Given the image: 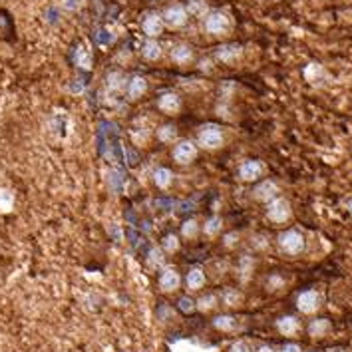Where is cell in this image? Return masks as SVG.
<instances>
[{"mask_svg": "<svg viewBox=\"0 0 352 352\" xmlns=\"http://www.w3.org/2000/svg\"><path fill=\"white\" fill-rule=\"evenodd\" d=\"M279 247L286 255H299L305 249V237L295 229L284 231V233L279 235Z\"/></svg>", "mask_w": 352, "mask_h": 352, "instance_id": "1", "label": "cell"}, {"mask_svg": "<svg viewBox=\"0 0 352 352\" xmlns=\"http://www.w3.org/2000/svg\"><path fill=\"white\" fill-rule=\"evenodd\" d=\"M197 141L203 149H219L223 145V132L217 125H203L197 134Z\"/></svg>", "mask_w": 352, "mask_h": 352, "instance_id": "2", "label": "cell"}, {"mask_svg": "<svg viewBox=\"0 0 352 352\" xmlns=\"http://www.w3.org/2000/svg\"><path fill=\"white\" fill-rule=\"evenodd\" d=\"M205 32H209L213 36H223V34H227L229 32V28H231V20H229V16L225 14V12H219V10H215L211 12L207 18H205Z\"/></svg>", "mask_w": 352, "mask_h": 352, "instance_id": "3", "label": "cell"}, {"mask_svg": "<svg viewBox=\"0 0 352 352\" xmlns=\"http://www.w3.org/2000/svg\"><path fill=\"white\" fill-rule=\"evenodd\" d=\"M267 217L273 221V223H284L289 217H291V205L286 199H273L269 203V209H267Z\"/></svg>", "mask_w": 352, "mask_h": 352, "instance_id": "4", "label": "cell"}, {"mask_svg": "<svg viewBox=\"0 0 352 352\" xmlns=\"http://www.w3.org/2000/svg\"><path fill=\"white\" fill-rule=\"evenodd\" d=\"M195 153H197V147H195L193 141H189V140L179 141V143L173 147V159L181 165L191 164L193 157H195Z\"/></svg>", "mask_w": 352, "mask_h": 352, "instance_id": "5", "label": "cell"}, {"mask_svg": "<svg viewBox=\"0 0 352 352\" xmlns=\"http://www.w3.org/2000/svg\"><path fill=\"white\" fill-rule=\"evenodd\" d=\"M297 306H299L301 312H305V314H312V312H316L318 306H321V295H318L316 291H305V293L299 295V299H297Z\"/></svg>", "mask_w": 352, "mask_h": 352, "instance_id": "6", "label": "cell"}, {"mask_svg": "<svg viewBox=\"0 0 352 352\" xmlns=\"http://www.w3.org/2000/svg\"><path fill=\"white\" fill-rule=\"evenodd\" d=\"M164 22L171 28H179L187 22V10L181 6V4H173L165 10L164 14Z\"/></svg>", "mask_w": 352, "mask_h": 352, "instance_id": "7", "label": "cell"}, {"mask_svg": "<svg viewBox=\"0 0 352 352\" xmlns=\"http://www.w3.org/2000/svg\"><path fill=\"white\" fill-rule=\"evenodd\" d=\"M141 28H143V32H145L149 38L159 36V34L164 32V18H162L159 14H155V12H151V14L145 16V20H143V24H141Z\"/></svg>", "mask_w": 352, "mask_h": 352, "instance_id": "8", "label": "cell"}, {"mask_svg": "<svg viewBox=\"0 0 352 352\" xmlns=\"http://www.w3.org/2000/svg\"><path fill=\"white\" fill-rule=\"evenodd\" d=\"M263 173V164L261 162H245V164L239 167V177L243 181H255L259 175Z\"/></svg>", "mask_w": 352, "mask_h": 352, "instance_id": "9", "label": "cell"}, {"mask_svg": "<svg viewBox=\"0 0 352 352\" xmlns=\"http://www.w3.org/2000/svg\"><path fill=\"white\" fill-rule=\"evenodd\" d=\"M277 191H279L277 183L267 179V181H263L261 185L255 187V199H259V201H273L277 197Z\"/></svg>", "mask_w": 352, "mask_h": 352, "instance_id": "10", "label": "cell"}, {"mask_svg": "<svg viewBox=\"0 0 352 352\" xmlns=\"http://www.w3.org/2000/svg\"><path fill=\"white\" fill-rule=\"evenodd\" d=\"M179 108H181V100H179V95L173 94V92L162 94V98H159V110H164L165 114H177Z\"/></svg>", "mask_w": 352, "mask_h": 352, "instance_id": "11", "label": "cell"}, {"mask_svg": "<svg viewBox=\"0 0 352 352\" xmlns=\"http://www.w3.org/2000/svg\"><path fill=\"white\" fill-rule=\"evenodd\" d=\"M159 286L165 293H173L179 286V275L173 269H165L162 273V277H159Z\"/></svg>", "mask_w": 352, "mask_h": 352, "instance_id": "12", "label": "cell"}, {"mask_svg": "<svg viewBox=\"0 0 352 352\" xmlns=\"http://www.w3.org/2000/svg\"><path fill=\"white\" fill-rule=\"evenodd\" d=\"M241 52H243V48L239 44H227V46H221L215 52V58L221 62H233L241 56Z\"/></svg>", "mask_w": 352, "mask_h": 352, "instance_id": "13", "label": "cell"}, {"mask_svg": "<svg viewBox=\"0 0 352 352\" xmlns=\"http://www.w3.org/2000/svg\"><path fill=\"white\" fill-rule=\"evenodd\" d=\"M145 90H147V82H145L141 76H134V78L130 80V84H127V95H130L132 100L141 98V95L145 94Z\"/></svg>", "mask_w": 352, "mask_h": 352, "instance_id": "14", "label": "cell"}, {"mask_svg": "<svg viewBox=\"0 0 352 352\" xmlns=\"http://www.w3.org/2000/svg\"><path fill=\"white\" fill-rule=\"evenodd\" d=\"M203 284H205V273H203V269L193 267L187 273V289L189 291H197V289H201Z\"/></svg>", "mask_w": 352, "mask_h": 352, "instance_id": "15", "label": "cell"}, {"mask_svg": "<svg viewBox=\"0 0 352 352\" xmlns=\"http://www.w3.org/2000/svg\"><path fill=\"white\" fill-rule=\"evenodd\" d=\"M191 58H193V52H191V48L187 44H177L171 50V60L175 64H187Z\"/></svg>", "mask_w": 352, "mask_h": 352, "instance_id": "16", "label": "cell"}, {"mask_svg": "<svg viewBox=\"0 0 352 352\" xmlns=\"http://www.w3.org/2000/svg\"><path fill=\"white\" fill-rule=\"evenodd\" d=\"M277 329L284 336H291V334H295L299 330V321L295 316H282V318L277 321Z\"/></svg>", "mask_w": 352, "mask_h": 352, "instance_id": "17", "label": "cell"}, {"mask_svg": "<svg viewBox=\"0 0 352 352\" xmlns=\"http://www.w3.org/2000/svg\"><path fill=\"white\" fill-rule=\"evenodd\" d=\"M74 62L80 66V68H86L90 70L92 68V52L88 46H80L74 54Z\"/></svg>", "mask_w": 352, "mask_h": 352, "instance_id": "18", "label": "cell"}, {"mask_svg": "<svg viewBox=\"0 0 352 352\" xmlns=\"http://www.w3.org/2000/svg\"><path fill=\"white\" fill-rule=\"evenodd\" d=\"M171 179H173V173L167 169V167H157L153 171V181L159 189H167L171 185Z\"/></svg>", "mask_w": 352, "mask_h": 352, "instance_id": "19", "label": "cell"}, {"mask_svg": "<svg viewBox=\"0 0 352 352\" xmlns=\"http://www.w3.org/2000/svg\"><path fill=\"white\" fill-rule=\"evenodd\" d=\"M330 329V323L327 318H314L310 325H308V334L312 336H325Z\"/></svg>", "mask_w": 352, "mask_h": 352, "instance_id": "20", "label": "cell"}, {"mask_svg": "<svg viewBox=\"0 0 352 352\" xmlns=\"http://www.w3.org/2000/svg\"><path fill=\"white\" fill-rule=\"evenodd\" d=\"M141 54H143L145 60H157L162 56V48L155 40H147L141 48Z\"/></svg>", "mask_w": 352, "mask_h": 352, "instance_id": "21", "label": "cell"}, {"mask_svg": "<svg viewBox=\"0 0 352 352\" xmlns=\"http://www.w3.org/2000/svg\"><path fill=\"white\" fill-rule=\"evenodd\" d=\"M14 207V195L8 189L0 187V213H10Z\"/></svg>", "mask_w": 352, "mask_h": 352, "instance_id": "22", "label": "cell"}, {"mask_svg": "<svg viewBox=\"0 0 352 352\" xmlns=\"http://www.w3.org/2000/svg\"><path fill=\"white\" fill-rule=\"evenodd\" d=\"M185 10H187V14H193V16H203L207 12V2L205 0H189Z\"/></svg>", "mask_w": 352, "mask_h": 352, "instance_id": "23", "label": "cell"}, {"mask_svg": "<svg viewBox=\"0 0 352 352\" xmlns=\"http://www.w3.org/2000/svg\"><path fill=\"white\" fill-rule=\"evenodd\" d=\"M157 138H159V141H164V143L173 141L175 138H177V130H175V125H162L159 132H157Z\"/></svg>", "mask_w": 352, "mask_h": 352, "instance_id": "24", "label": "cell"}, {"mask_svg": "<svg viewBox=\"0 0 352 352\" xmlns=\"http://www.w3.org/2000/svg\"><path fill=\"white\" fill-rule=\"evenodd\" d=\"M213 327L219 330H233L235 318L233 316H217V318H213Z\"/></svg>", "mask_w": 352, "mask_h": 352, "instance_id": "25", "label": "cell"}, {"mask_svg": "<svg viewBox=\"0 0 352 352\" xmlns=\"http://www.w3.org/2000/svg\"><path fill=\"white\" fill-rule=\"evenodd\" d=\"M197 233H199L197 221H185V223H183V227H181V235H183L185 239H193V237H197Z\"/></svg>", "mask_w": 352, "mask_h": 352, "instance_id": "26", "label": "cell"}, {"mask_svg": "<svg viewBox=\"0 0 352 352\" xmlns=\"http://www.w3.org/2000/svg\"><path fill=\"white\" fill-rule=\"evenodd\" d=\"M219 229H221V219L219 217H211V219H207V223H205V235H217L219 233Z\"/></svg>", "mask_w": 352, "mask_h": 352, "instance_id": "27", "label": "cell"}, {"mask_svg": "<svg viewBox=\"0 0 352 352\" xmlns=\"http://www.w3.org/2000/svg\"><path fill=\"white\" fill-rule=\"evenodd\" d=\"M217 303V299H215V295H207V297H203V299H199L197 303H195V308H199V310H209L213 308Z\"/></svg>", "mask_w": 352, "mask_h": 352, "instance_id": "28", "label": "cell"}, {"mask_svg": "<svg viewBox=\"0 0 352 352\" xmlns=\"http://www.w3.org/2000/svg\"><path fill=\"white\" fill-rule=\"evenodd\" d=\"M123 80V76H121V72H112L110 76H108V86L112 88V90H119L121 88V82Z\"/></svg>", "mask_w": 352, "mask_h": 352, "instance_id": "29", "label": "cell"}, {"mask_svg": "<svg viewBox=\"0 0 352 352\" xmlns=\"http://www.w3.org/2000/svg\"><path fill=\"white\" fill-rule=\"evenodd\" d=\"M162 261H164L162 249H151V253H149V257H147V263H149L151 267H157V265H162Z\"/></svg>", "mask_w": 352, "mask_h": 352, "instance_id": "30", "label": "cell"}, {"mask_svg": "<svg viewBox=\"0 0 352 352\" xmlns=\"http://www.w3.org/2000/svg\"><path fill=\"white\" fill-rule=\"evenodd\" d=\"M223 301H225V305H227V306H235V305H239V301H241V295H239L237 291H229V293H225Z\"/></svg>", "mask_w": 352, "mask_h": 352, "instance_id": "31", "label": "cell"}, {"mask_svg": "<svg viewBox=\"0 0 352 352\" xmlns=\"http://www.w3.org/2000/svg\"><path fill=\"white\" fill-rule=\"evenodd\" d=\"M177 245H179V241H177V237L175 235H167L164 241V249L165 251H175L177 249Z\"/></svg>", "mask_w": 352, "mask_h": 352, "instance_id": "32", "label": "cell"}, {"mask_svg": "<svg viewBox=\"0 0 352 352\" xmlns=\"http://www.w3.org/2000/svg\"><path fill=\"white\" fill-rule=\"evenodd\" d=\"M179 308L183 312H191V310H195V303L189 297H183V299H179Z\"/></svg>", "mask_w": 352, "mask_h": 352, "instance_id": "33", "label": "cell"}, {"mask_svg": "<svg viewBox=\"0 0 352 352\" xmlns=\"http://www.w3.org/2000/svg\"><path fill=\"white\" fill-rule=\"evenodd\" d=\"M229 352H249V344H247L245 340H237Z\"/></svg>", "mask_w": 352, "mask_h": 352, "instance_id": "34", "label": "cell"}, {"mask_svg": "<svg viewBox=\"0 0 352 352\" xmlns=\"http://www.w3.org/2000/svg\"><path fill=\"white\" fill-rule=\"evenodd\" d=\"M80 4H82V0H64V6H66L68 10H76Z\"/></svg>", "mask_w": 352, "mask_h": 352, "instance_id": "35", "label": "cell"}, {"mask_svg": "<svg viewBox=\"0 0 352 352\" xmlns=\"http://www.w3.org/2000/svg\"><path fill=\"white\" fill-rule=\"evenodd\" d=\"M112 40V36H108V34H104V32H98V42L100 44H108Z\"/></svg>", "mask_w": 352, "mask_h": 352, "instance_id": "36", "label": "cell"}, {"mask_svg": "<svg viewBox=\"0 0 352 352\" xmlns=\"http://www.w3.org/2000/svg\"><path fill=\"white\" fill-rule=\"evenodd\" d=\"M282 352H301V346H297V344H284Z\"/></svg>", "mask_w": 352, "mask_h": 352, "instance_id": "37", "label": "cell"}, {"mask_svg": "<svg viewBox=\"0 0 352 352\" xmlns=\"http://www.w3.org/2000/svg\"><path fill=\"white\" fill-rule=\"evenodd\" d=\"M257 352H275V350H273V348H269V346H261Z\"/></svg>", "mask_w": 352, "mask_h": 352, "instance_id": "38", "label": "cell"}, {"mask_svg": "<svg viewBox=\"0 0 352 352\" xmlns=\"http://www.w3.org/2000/svg\"><path fill=\"white\" fill-rule=\"evenodd\" d=\"M329 352H346V350H342V348H330Z\"/></svg>", "mask_w": 352, "mask_h": 352, "instance_id": "39", "label": "cell"}, {"mask_svg": "<svg viewBox=\"0 0 352 352\" xmlns=\"http://www.w3.org/2000/svg\"><path fill=\"white\" fill-rule=\"evenodd\" d=\"M348 209L352 211V199H350V203H348Z\"/></svg>", "mask_w": 352, "mask_h": 352, "instance_id": "40", "label": "cell"}]
</instances>
